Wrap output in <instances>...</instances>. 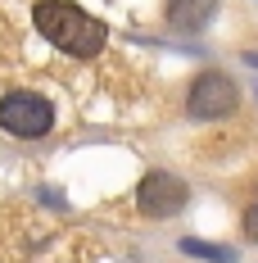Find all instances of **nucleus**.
Returning <instances> with one entry per match:
<instances>
[{
    "label": "nucleus",
    "instance_id": "nucleus-1",
    "mask_svg": "<svg viewBox=\"0 0 258 263\" xmlns=\"http://www.w3.org/2000/svg\"><path fill=\"white\" fill-rule=\"evenodd\" d=\"M32 23L54 50L73 54V59H95L104 50V41H109V27L95 14H86L82 5H73V0H41L32 9Z\"/></svg>",
    "mask_w": 258,
    "mask_h": 263
},
{
    "label": "nucleus",
    "instance_id": "nucleus-2",
    "mask_svg": "<svg viewBox=\"0 0 258 263\" xmlns=\"http://www.w3.org/2000/svg\"><path fill=\"white\" fill-rule=\"evenodd\" d=\"M0 127L9 136H23V141H36L54 127V105L36 91H9L0 100Z\"/></svg>",
    "mask_w": 258,
    "mask_h": 263
},
{
    "label": "nucleus",
    "instance_id": "nucleus-3",
    "mask_svg": "<svg viewBox=\"0 0 258 263\" xmlns=\"http://www.w3.org/2000/svg\"><path fill=\"white\" fill-rule=\"evenodd\" d=\"M240 109V86H235L227 73L208 68L190 82V96H186V114L200 118V123H213V118H227Z\"/></svg>",
    "mask_w": 258,
    "mask_h": 263
},
{
    "label": "nucleus",
    "instance_id": "nucleus-4",
    "mask_svg": "<svg viewBox=\"0 0 258 263\" xmlns=\"http://www.w3.org/2000/svg\"><path fill=\"white\" fill-rule=\"evenodd\" d=\"M136 204H141L145 218H177L190 204V186L177 173H145L141 186H136Z\"/></svg>",
    "mask_w": 258,
    "mask_h": 263
},
{
    "label": "nucleus",
    "instance_id": "nucleus-5",
    "mask_svg": "<svg viewBox=\"0 0 258 263\" xmlns=\"http://www.w3.org/2000/svg\"><path fill=\"white\" fill-rule=\"evenodd\" d=\"M163 14H168V23H172V27L195 32V27H208V18L217 14V0H168Z\"/></svg>",
    "mask_w": 258,
    "mask_h": 263
},
{
    "label": "nucleus",
    "instance_id": "nucleus-6",
    "mask_svg": "<svg viewBox=\"0 0 258 263\" xmlns=\"http://www.w3.org/2000/svg\"><path fill=\"white\" fill-rule=\"evenodd\" d=\"M181 254H186V259H204V263H235V250H231V245L200 240V236H181Z\"/></svg>",
    "mask_w": 258,
    "mask_h": 263
},
{
    "label": "nucleus",
    "instance_id": "nucleus-7",
    "mask_svg": "<svg viewBox=\"0 0 258 263\" xmlns=\"http://www.w3.org/2000/svg\"><path fill=\"white\" fill-rule=\"evenodd\" d=\"M245 236L258 245V200H249V209H245Z\"/></svg>",
    "mask_w": 258,
    "mask_h": 263
},
{
    "label": "nucleus",
    "instance_id": "nucleus-8",
    "mask_svg": "<svg viewBox=\"0 0 258 263\" xmlns=\"http://www.w3.org/2000/svg\"><path fill=\"white\" fill-rule=\"evenodd\" d=\"M245 64H254V68H258V50H249V54H245Z\"/></svg>",
    "mask_w": 258,
    "mask_h": 263
}]
</instances>
